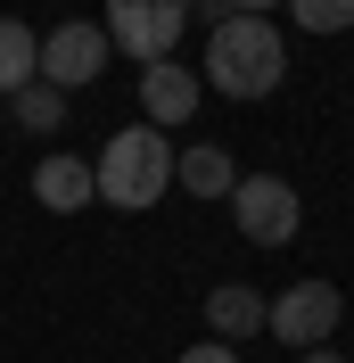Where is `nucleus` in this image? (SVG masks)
Listing matches in <instances>:
<instances>
[{
  "mask_svg": "<svg viewBox=\"0 0 354 363\" xmlns=\"http://www.w3.org/2000/svg\"><path fill=\"white\" fill-rule=\"evenodd\" d=\"M280 74H288L280 25H264V17L206 25V83H215L222 99H264V91H280Z\"/></svg>",
  "mask_w": 354,
  "mask_h": 363,
  "instance_id": "obj_1",
  "label": "nucleus"
},
{
  "mask_svg": "<svg viewBox=\"0 0 354 363\" xmlns=\"http://www.w3.org/2000/svg\"><path fill=\"white\" fill-rule=\"evenodd\" d=\"M91 182H99V199H108V206L140 215V206H156L165 190H173V149H165L156 124H124V133L91 157Z\"/></svg>",
  "mask_w": 354,
  "mask_h": 363,
  "instance_id": "obj_2",
  "label": "nucleus"
},
{
  "mask_svg": "<svg viewBox=\"0 0 354 363\" xmlns=\"http://www.w3.org/2000/svg\"><path fill=\"white\" fill-rule=\"evenodd\" d=\"M231 223H239L256 248H288V240L305 231V206H297V190H288L280 174H239V190H231Z\"/></svg>",
  "mask_w": 354,
  "mask_h": 363,
  "instance_id": "obj_3",
  "label": "nucleus"
},
{
  "mask_svg": "<svg viewBox=\"0 0 354 363\" xmlns=\"http://www.w3.org/2000/svg\"><path fill=\"white\" fill-rule=\"evenodd\" d=\"M108 25H91V17H74V25H58V33H42V58H33V74H42L50 91H83V83H99V67H108Z\"/></svg>",
  "mask_w": 354,
  "mask_h": 363,
  "instance_id": "obj_4",
  "label": "nucleus"
},
{
  "mask_svg": "<svg viewBox=\"0 0 354 363\" xmlns=\"http://www.w3.org/2000/svg\"><path fill=\"white\" fill-rule=\"evenodd\" d=\"M338 314H346V297H338L330 281H297V289L264 297V330L288 339V347H321L338 330Z\"/></svg>",
  "mask_w": 354,
  "mask_h": 363,
  "instance_id": "obj_5",
  "label": "nucleus"
},
{
  "mask_svg": "<svg viewBox=\"0 0 354 363\" xmlns=\"http://www.w3.org/2000/svg\"><path fill=\"white\" fill-rule=\"evenodd\" d=\"M108 42L124 50V58H140V67H156V58H173V42H181V25L190 17H173V9H108Z\"/></svg>",
  "mask_w": 354,
  "mask_h": 363,
  "instance_id": "obj_6",
  "label": "nucleus"
},
{
  "mask_svg": "<svg viewBox=\"0 0 354 363\" xmlns=\"http://www.w3.org/2000/svg\"><path fill=\"white\" fill-rule=\"evenodd\" d=\"M140 108H149L156 133H165V124H181V116H198V74L173 67V58H156V67L140 74Z\"/></svg>",
  "mask_w": 354,
  "mask_h": 363,
  "instance_id": "obj_7",
  "label": "nucleus"
},
{
  "mask_svg": "<svg viewBox=\"0 0 354 363\" xmlns=\"http://www.w3.org/2000/svg\"><path fill=\"white\" fill-rule=\"evenodd\" d=\"M33 199H42L50 215H74V206H91V199H99L91 157H42V165H33Z\"/></svg>",
  "mask_w": 354,
  "mask_h": 363,
  "instance_id": "obj_8",
  "label": "nucleus"
},
{
  "mask_svg": "<svg viewBox=\"0 0 354 363\" xmlns=\"http://www.w3.org/2000/svg\"><path fill=\"white\" fill-rule=\"evenodd\" d=\"M206 322H215L222 347H239V339L264 330V297L247 289V281H222V289H206Z\"/></svg>",
  "mask_w": 354,
  "mask_h": 363,
  "instance_id": "obj_9",
  "label": "nucleus"
},
{
  "mask_svg": "<svg viewBox=\"0 0 354 363\" xmlns=\"http://www.w3.org/2000/svg\"><path fill=\"white\" fill-rule=\"evenodd\" d=\"M173 182L190 190V199H231L239 190V165H231V149H173Z\"/></svg>",
  "mask_w": 354,
  "mask_h": 363,
  "instance_id": "obj_10",
  "label": "nucleus"
},
{
  "mask_svg": "<svg viewBox=\"0 0 354 363\" xmlns=\"http://www.w3.org/2000/svg\"><path fill=\"white\" fill-rule=\"evenodd\" d=\"M33 58H42V42H33L17 17H0V91H25V83H33Z\"/></svg>",
  "mask_w": 354,
  "mask_h": 363,
  "instance_id": "obj_11",
  "label": "nucleus"
},
{
  "mask_svg": "<svg viewBox=\"0 0 354 363\" xmlns=\"http://www.w3.org/2000/svg\"><path fill=\"white\" fill-rule=\"evenodd\" d=\"M17 116H25V133H58V116H67V99L50 83H25L17 91Z\"/></svg>",
  "mask_w": 354,
  "mask_h": 363,
  "instance_id": "obj_12",
  "label": "nucleus"
},
{
  "mask_svg": "<svg viewBox=\"0 0 354 363\" xmlns=\"http://www.w3.org/2000/svg\"><path fill=\"white\" fill-rule=\"evenodd\" d=\"M288 17L305 25V33H346V25H354V0H288Z\"/></svg>",
  "mask_w": 354,
  "mask_h": 363,
  "instance_id": "obj_13",
  "label": "nucleus"
},
{
  "mask_svg": "<svg viewBox=\"0 0 354 363\" xmlns=\"http://www.w3.org/2000/svg\"><path fill=\"white\" fill-rule=\"evenodd\" d=\"M173 363H239V355H231V347H222V339H198V347H181Z\"/></svg>",
  "mask_w": 354,
  "mask_h": 363,
  "instance_id": "obj_14",
  "label": "nucleus"
},
{
  "mask_svg": "<svg viewBox=\"0 0 354 363\" xmlns=\"http://www.w3.org/2000/svg\"><path fill=\"white\" fill-rule=\"evenodd\" d=\"M108 9H173V17H190V0H108Z\"/></svg>",
  "mask_w": 354,
  "mask_h": 363,
  "instance_id": "obj_15",
  "label": "nucleus"
},
{
  "mask_svg": "<svg viewBox=\"0 0 354 363\" xmlns=\"http://www.w3.org/2000/svg\"><path fill=\"white\" fill-rule=\"evenodd\" d=\"M222 9H231V17H264L272 0H222Z\"/></svg>",
  "mask_w": 354,
  "mask_h": 363,
  "instance_id": "obj_16",
  "label": "nucleus"
},
{
  "mask_svg": "<svg viewBox=\"0 0 354 363\" xmlns=\"http://www.w3.org/2000/svg\"><path fill=\"white\" fill-rule=\"evenodd\" d=\"M297 363H346V355H330V347H305V355H297Z\"/></svg>",
  "mask_w": 354,
  "mask_h": 363,
  "instance_id": "obj_17",
  "label": "nucleus"
},
{
  "mask_svg": "<svg viewBox=\"0 0 354 363\" xmlns=\"http://www.w3.org/2000/svg\"><path fill=\"white\" fill-rule=\"evenodd\" d=\"M190 9H198V17H215V25H222V0H190Z\"/></svg>",
  "mask_w": 354,
  "mask_h": 363,
  "instance_id": "obj_18",
  "label": "nucleus"
}]
</instances>
